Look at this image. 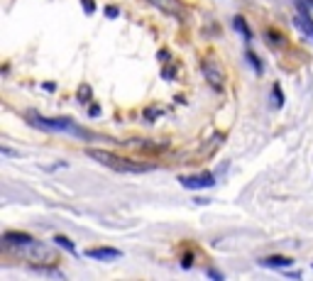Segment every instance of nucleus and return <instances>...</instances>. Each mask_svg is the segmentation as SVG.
<instances>
[{
    "label": "nucleus",
    "instance_id": "nucleus-2",
    "mask_svg": "<svg viewBox=\"0 0 313 281\" xmlns=\"http://www.w3.org/2000/svg\"><path fill=\"white\" fill-rule=\"evenodd\" d=\"M18 252H22V254H27V259L30 262H49V264H54L57 262V254L49 249V247H44V244H39V242H30V244H25V247H15Z\"/></svg>",
    "mask_w": 313,
    "mask_h": 281
},
{
    "label": "nucleus",
    "instance_id": "nucleus-8",
    "mask_svg": "<svg viewBox=\"0 0 313 281\" xmlns=\"http://www.w3.org/2000/svg\"><path fill=\"white\" fill-rule=\"evenodd\" d=\"M262 264L264 266H272V269H284V266H291L293 259L291 257H284V254H272V257H264Z\"/></svg>",
    "mask_w": 313,
    "mask_h": 281
},
{
    "label": "nucleus",
    "instance_id": "nucleus-15",
    "mask_svg": "<svg viewBox=\"0 0 313 281\" xmlns=\"http://www.w3.org/2000/svg\"><path fill=\"white\" fill-rule=\"evenodd\" d=\"M88 98H91V86H81V88H78V100L86 103Z\"/></svg>",
    "mask_w": 313,
    "mask_h": 281
},
{
    "label": "nucleus",
    "instance_id": "nucleus-1",
    "mask_svg": "<svg viewBox=\"0 0 313 281\" xmlns=\"http://www.w3.org/2000/svg\"><path fill=\"white\" fill-rule=\"evenodd\" d=\"M91 159H96L98 164H103V167H108V169H113V171H122V174H142V171H149L152 167L149 164H135V162H130V159H125V157H117V154H113V152H105V150H88L86 152Z\"/></svg>",
    "mask_w": 313,
    "mask_h": 281
},
{
    "label": "nucleus",
    "instance_id": "nucleus-19",
    "mask_svg": "<svg viewBox=\"0 0 313 281\" xmlns=\"http://www.w3.org/2000/svg\"><path fill=\"white\" fill-rule=\"evenodd\" d=\"M88 115H91V117H96V115H100V108H98V105L93 103V105H91V110H88Z\"/></svg>",
    "mask_w": 313,
    "mask_h": 281
},
{
    "label": "nucleus",
    "instance_id": "nucleus-21",
    "mask_svg": "<svg viewBox=\"0 0 313 281\" xmlns=\"http://www.w3.org/2000/svg\"><path fill=\"white\" fill-rule=\"evenodd\" d=\"M191 262H194V257H191V254H186V257H184V266H191Z\"/></svg>",
    "mask_w": 313,
    "mask_h": 281
},
{
    "label": "nucleus",
    "instance_id": "nucleus-17",
    "mask_svg": "<svg viewBox=\"0 0 313 281\" xmlns=\"http://www.w3.org/2000/svg\"><path fill=\"white\" fill-rule=\"evenodd\" d=\"M105 15H108V18L113 20V18H117L120 13H117V8H115V5H108V8H105Z\"/></svg>",
    "mask_w": 313,
    "mask_h": 281
},
{
    "label": "nucleus",
    "instance_id": "nucleus-18",
    "mask_svg": "<svg viewBox=\"0 0 313 281\" xmlns=\"http://www.w3.org/2000/svg\"><path fill=\"white\" fill-rule=\"evenodd\" d=\"M156 115H159V112H156L154 108H147V110H144V117H147V120H154Z\"/></svg>",
    "mask_w": 313,
    "mask_h": 281
},
{
    "label": "nucleus",
    "instance_id": "nucleus-10",
    "mask_svg": "<svg viewBox=\"0 0 313 281\" xmlns=\"http://www.w3.org/2000/svg\"><path fill=\"white\" fill-rule=\"evenodd\" d=\"M293 25H298V27H301V30H303L308 37H313V22H311L306 15H296V18H293Z\"/></svg>",
    "mask_w": 313,
    "mask_h": 281
},
{
    "label": "nucleus",
    "instance_id": "nucleus-20",
    "mask_svg": "<svg viewBox=\"0 0 313 281\" xmlns=\"http://www.w3.org/2000/svg\"><path fill=\"white\" fill-rule=\"evenodd\" d=\"M174 74H176V69H174V66H169V69H164V78H172Z\"/></svg>",
    "mask_w": 313,
    "mask_h": 281
},
{
    "label": "nucleus",
    "instance_id": "nucleus-3",
    "mask_svg": "<svg viewBox=\"0 0 313 281\" xmlns=\"http://www.w3.org/2000/svg\"><path fill=\"white\" fill-rule=\"evenodd\" d=\"M201 69H203V76H206V81H208L213 88L223 91V86H225V74H223V69H220L215 61H211V59H206Z\"/></svg>",
    "mask_w": 313,
    "mask_h": 281
},
{
    "label": "nucleus",
    "instance_id": "nucleus-9",
    "mask_svg": "<svg viewBox=\"0 0 313 281\" xmlns=\"http://www.w3.org/2000/svg\"><path fill=\"white\" fill-rule=\"evenodd\" d=\"M233 25H235V30H237L247 42L252 39V30H250V25H247V20H245L242 15H235V18H233Z\"/></svg>",
    "mask_w": 313,
    "mask_h": 281
},
{
    "label": "nucleus",
    "instance_id": "nucleus-7",
    "mask_svg": "<svg viewBox=\"0 0 313 281\" xmlns=\"http://www.w3.org/2000/svg\"><path fill=\"white\" fill-rule=\"evenodd\" d=\"M3 242H5L8 247H25V244L35 242V240H32V235H27V232H15V230H10V232L3 235Z\"/></svg>",
    "mask_w": 313,
    "mask_h": 281
},
{
    "label": "nucleus",
    "instance_id": "nucleus-5",
    "mask_svg": "<svg viewBox=\"0 0 313 281\" xmlns=\"http://www.w3.org/2000/svg\"><path fill=\"white\" fill-rule=\"evenodd\" d=\"M147 3L152 8H156V10H162L164 15H172V18H179V20L186 15L181 0H147Z\"/></svg>",
    "mask_w": 313,
    "mask_h": 281
},
{
    "label": "nucleus",
    "instance_id": "nucleus-16",
    "mask_svg": "<svg viewBox=\"0 0 313 281\" xmlns=\"http://www.w3.org/2000/svg\"><path fill=\"white\" fill-rule=\"evenodd\" d=\"M81 3H83V10H86L88 15L96 10V3H93V0H81Z\"/></svg>",
    "mask_w": 313,
    "mask_h": 281
},
{
    "label": "nucleus",
    "instance_id": "nucleus-12",
    "mask_svg": "<svg viewBox=\"0 0 313 281\" xmlns=\"http://www.w3.org/2000/svg\"><path fill=\"white\" fill-rule=\"evenodd\" d=\"M264 39H267L269 44H284V37H281L279 32H272V30L264 32Z\"/></svg>",
    "mask_w": 313,
    "mask_h": 281
},
{
    "label": "nucleus",
    "instance_id": "nucleus-4",
    "mask_svg": "<svg viewBox=\"0 0 313 281\" xmlns=\"http://www.w3.org/2000/svg\"><path fill=\"white\" fill-rule=\"evenodd\" d=\"M184 188H191V191H201V188H211L215 184L213 174L211 171H203V174H194V176H181L179 179Z\"/></svg>",
    "mask_w": 313,
    "mask_h": 281
},
{
    "label": "nucleus",
    "instance_id": "nucleus-11",
    "mask_svg": "<svg viewBox=\"0 0 313 281\" xmlns=\"http://www.w3.org/2000/svg\"><path fill=\"white\" fill-rule=\"evenodd\" d=\"M54 242H57V247H61V249H66V252L76 254V244H74L66 235H57V237H54Z\"/></svg>",
    "mask_w": 313,
    "mask_h": 281
},
{
    "label": "nucleus",
    "instance_id": "nucleus-14",
    "mask_svg": "<svg viewBox=\"0 0 313 281\" xmlns=\"http://www.w3.org/2000/svg\"><path fill=\"white\" fill-rule=\"evenodd\" d=\"M247 59H250V64L257 69V74H262V61H259V56H257V54H252V52L247 49Z\"/></svg>",
    "mask_w": 313,
    "mask_h": 281
},
{
    "label": "nucleus",
    "instance_id": "nucleus-13",
    "mask_svg": "<svg viewBox=\"0 0 313 281\" xmlns=\"http://www.w3.org/2000/svg\"><path fill=\"white\" fill-rule=\"evenodd\" d=\"M272 100H276V108H281V105H284V93H281V86H279V83H274Z\"/></svg>",
    "mask_w": 313,
    "mask_h": 281
},
{
    "label": "nucleus",
    "instance_id": "nucleus-6",
    "mask_svg": "<svg viewBox=\"0 0 313 281\" xmlns=\"http://www.w3.org/2000/svg\"><path fill=\"white\" fill-rule=\"evenodd\" d=\"M86 254H88L91 259H98V262H110V259L122 257V252H120V249H113V247H91Z\"/></svg>",
    "mask_w": 313,
    "mask_h": 281
}]
</instances>
